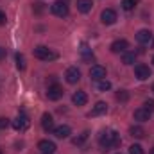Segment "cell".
I'll return each mask as SVG.
<instances>
[{"mask_svg": "<svg viewBox=\"0 0 154 154\" xmlns=\"http://www.w3.org/2000/svg\"><path fill=\"white\" fill-rule=\"evenodd\" d=\"M7 22V18H5V13L4 11H0V25H4Z\"/></svg>", "mask_w": 154, "mask_h": 154, "instance_id": "4dcf8cb0", "label": "cell"}, {"mask_svg": "<svg viewBox=\"0 0 154 154\" xmlns=\"http://www.w3.org/2000/svg\"><path fill=\"white\" fill-rule=\"evenodd\" d=\"M50 11H52V14H56V16H59V18H66V16H68V5H66V2H63V0L54 2V4L50 5Z\"/></svg>", "mask_w": 154, "mask_h": 154, "instance_id": "3957f363", "label": "cell"}, {"mask_svg": "<svg viewBox=\"0 0 154 154\" xmlns=\"http://www.w3.org/2000/svg\"><path fill=\"white\" fill-rule=\"evenodd\" d=\"M65 77H66V82L75 84V82H79V81H81V70H79L77 66H70V68L66 70Z\"/></svg>", "mask_w": 154, "mask_h": 154, "instance_id": "9c48e42d", "label": "cell"}, {"mask_svg": "<svg viewBox=\"0 0 154 154\" xmlns=\"http://www.w3.org/2000/svg\"><path fill=\"white\" fill-rule=\"evenodd\" d=\"M88 134H90V133H88V131H84V133H81L79 136H75V138L72 140V142H74V145H81V143H84V142L88 140Z\"/></svg>", "mask_w": 154, "mask_h": 154, "instance_id": "cb8c5ba5", "label": "cell"}, {"mask_svg": "<svg viewBox=\"0 0 154 154\" xmlns=\"http://www.w3.org/2000/svg\"><path fill=\"white\" fill-rule=\"evenodd\" d=\"M54 134L57 136V138H68L70 134H72V129L66 125V124H63V125H57V127H54Z\"/></svg>", "mask_w": 154, "mask_h": 154, "instance_id": "7c38bea8", "label": "cell"}, {"mask_svg": "<svg viewBox=\"0 0 154 154\" xmlns=\"http://www.w3.org/2000/svg\"><path fill=\"white\" fill-rule=\"evenodd\" d=\"M14 59H16V68L18 70H25V57H23V54H16L14 56Z\"/></svg>", "mask_w": 154, "mask_h": 154, "instance_id": "7402d4cb", "label": "cell"}, {"mask_svg": "<svg viewBox=\"0 0 154 154\" xmlns=\"http://www.w3.org/2000/svg\"><path fill=\"white\" fill-rule=\"evenodd\" d=\"M134 61H136V52L134 50H125L122 54V63L124 65H133Z\"/></svg>", "mask_w": 154, "mask_h": 154, "instance_id": "d6986e66", "label": "cell"}, {"mask_svg": "<svg viewBox=\"0 0 154 154\" xmlns=\"http://www.w3.org/2000/svg\"><path fill=\"white\" fill-rule=\"evenodd\" d=\"M133 116L138 122H147V120H151V111L145 109V108H138V109H134V115Z\"/></svg>", "mask_w": 154, "mask_h": 154, "instance_id": "5bb4252c", "label": "cell"}, {"mask_svg": "<svg viewBox=\"0 0 154 154\" xmlns=\"http://www.w3.org/2000/svg\"><path fill=\"white\" fill-rule=\"evenodd\" d=\"M106 111H108V104L106 102H97L95 106H93V109H91V116H99V115H106Z\"/></svg>", "mask_w": 154, "mask_h": 154, "instance_id": "ac0fdd59", "label": "cell"}, {"mask_svg": "<svg viewBox=\"0 0 154 154\" xmlns=\"http://www.w3.org/2000/svg\"><path fill=\"white\" fill-rule=\"evenodd\" d=\"M72 102H74L75 106H84V104L88 102V95H86L84 91H75V93L72 95Z\"/></svg>", "mask_w": 154, "mask_h": 154, "instance_id": "e0dca14e", "label": "cell"}, {"mask_svg": "<svg viewBox=\"0 0 154 154\" xmlns=\"http://www.w3.org/2000/svg\"><path fill=\"white\" fill-rule=\"evenodd\" d=\"M81 56H82V59H84V61H91V59L95 57V56H93V52L88 48V45H86V43H82V45H81Z\"/></svg>", "mask_w": 154, "mask_h": 154, "instance_id": "44dd1931", "label": "cell"}, {"mask_svg": "<svg viewBox=\"0 0 154 154\" xmlns=\"http://www.w3.org/2000/svg\"><path fill=\"white\" fill-rule=\"evenodd\" d=\"M151 41H152V48H154V38H152V39H151Z\"/></svg>", "mask_w": 154, "mask_h": 154, "instance_id": "836d02e7", "label": "cell"}, {"mask_svg": "<svg viewBox=\"0 0 154 154\" xmlns=\"http://www.w3.org/2000/svg\"><path fill=\"white\" fill-rule=\"evenodd\" d=\"M41 154H43V152H41Z\"/></svg>", "mask_w": 154, "mask_h": 154, "instance_id": "74e56055", "label": "cell"}, {"mask_svg": "<svg viewBox=\"0 0 154 154\" xmlns=\"http://www.w3.org/2000/svg\"><path fill=\"white\" fill-rule=\"evenodd\" d=\"M99 143H100L102 149L108 151V149H116V147H120L122 140H120V134H118L116 131H102L100 136H99Z\"/></svg>", "mask_w": 154, "mask_h": 154, "instance_id": "6da1fadb", "label": "cell"}, {"mask_svg": "<svg viewBox=\"0 0 154 154\" xmlns=\"http://www.w3.org/2000/svg\"><path fill=\"white\" fill-rule=\"evenodd\" d=\"M90 77L93 81H100V79H106V68L102 65H93L90 68Z\"/></svg>", "mask_w": 154, "mask_h": 154, "instance_id": "ba28073f", "label": "cell"}, {"mask_svg": "<svg viewBox=\"0 0 154 154\" xmlns=\"http://www.w3.org/2000/svg\"><path fill=\"white\" fill-rule=\"evenodd\" d=\"M47 97H48V100H59L63 97V88L59 84H50L47 90Z\"/></svg>", "mask_w": 154, "mask_h": 154, "instance_id": "8992f818", "label": "cell"}, {"mask_svg": "<svg viewBox=\"0 0 154 154\" xmlns=\"http://www.w3.org/2000/svg\"><path fill=\"white\" fill-rule=\"evenodd\" d=\"M143 108H145V109H149V111L152 113V111H154V100H145Z\"/></svg>", "mask_w": 154, "mask_h": 154, "instance_id": "83f0119b", "label": "cell"}, {"mask_svg": "<svg viewBox=\"0 0 154 154\" xmlns=\"http://www.w3.org/2000/svg\"><path fill=\"white\" fill-rule=\"evenodd\" d=\"M9 125V118H5V116H0V129H5Z\"/></svg>", "mask_w": 154, "mask_h": 154, "instance_id": "f1b7e54d", "label": "cell"}, {"mask_svg": "<svg viewBox=\"0 0 154 154\" xmlns=\"http://www.w3.org/2000/svg\"><path fill=\"white\" fill-rule=\"evenodd\" d=\"M41 127L45 131H54V118H52L50 113H43V116H41Z\"/></svg>", "mask_w": 154, "mask_h": 154, "instance_id": "9a60e30c", "label": "cell"}, {"mask_svg": "<svg viewBox=\"0 0 154 154\" xmlns=\"http://www.w3.org/2000/svg\"><path fill=\"white\" fill-rule=\"evenodd\" d=\"M38 149L43 154H54L56 152V143L50 142V140H41V142L38 143Z\"/></svg>", "mask_w": 154, "mask_h": 154, "instance_id": "30bf717a", "label": "cell"}, {"mask_svg": "<svg viewBox=\"0 0 154 154\" xmlns=\"http://www.w3.org/2000/svg\"><path fill=\"white\" fill-rule=\"evenodd\" d=\"M100 22L104 25H113L116 22V11L115 9H104L100 13Z\"/></svg>", "mask_w": 154, "mask_h": 154, "instance_id": "5b68a950", "label": "cell"}, {"mask_svg": "<svg viewBox=\"0 0 154 154\" xmlns=\"http://www.w3.org/2000/svg\"><path fill=\"white\" fill-rule=\"evenodd\" d=\"M134 5H136V0H122V7H124L125 11L134 9Z\"/></svg>", "mask_w": 154, "mask_h": 154, "instance_id": "484cf974", "label": "cell"}, {"mask_svg": "<svg viewBox=\"0 0 154 154\" xmlns=\"http://www.w3.org/2000/svg\"><path fill=\"white\" fill-rule=\"evenodd\" d=\"M115 97H116V100H120V102H125V100L129 99V93H127L125 90H118Z\"/></svg>", "mask_w": 154, "mask_h": 154, "instance_id": "d4e9b609", "label": "cell"}, {"mask_svg": "<svg viewBox=\"0 0 154 154\" xmlns=\"http://www.w3.org/2000/svg\"><path fill=\"white\" fill-rule=\"evenodd\" d=\"M151 39H152V32H151V31H147V29H142V31H138V32H136V41H138V43H142V45L151 43Z\"/></svg>", "mask_w": 154, "mask_h": 154, "instance_id": "4fadbf2b", "label": "cell"}, {"mask_svg": "<svg viewBox=\"0 0 154 154\" xmlns=\"http://www.w3.org/2000/svg\"><path fill=\"white\" fill-rule=\"evenodd\" d=\"M34 57H36V59H41V61H54V59H57V52L50 50L48 47L38 45V47L34 48Z\"/></svg>", "mask_w": 154, "mask_h": 154, "instance_id": "7a4b0ae2", "label": "cell"}, {"mask_svg": "<svg viewBox=\"0 0 154 154\" xmlns=\"http://www.w3.org/2000/svg\"><path fill=\"white\" fill-rule=\"evenodd\" d=\"M118 154H120V152H118Z\"/></svg>", "mask_w": 154, "mask_h": 154, "instance_id": "f35d334b", "label": "cell"}, {"mask_svg": "<svg viewBox=\"0 0 154 154\" xmlns=\"http://www.w3.org/2000/svg\"><path fill=\"white\" fill-rule=\"evenodd\" d=\"M151 154H154V147H152V149H151Z\"/></svg>", "mask_w": 154, "mask_h": 154, "instance_id": "d6a6232c", "label": "cell"}, {"mask_svg": "<svg viewBox=\"0 0 154 154\" xmlns=\"http://www.w3.org/2000/svg\"><path fill=\"white\" fill-rule=\"evenodd\" d=\"M97 88H99L100 91H108V90L111 88V82H109L108 79H100V81H97Z\"/></svg>", "mask_w": 154, "mask_h": 154, "instance_id": "603a6c76", "label": "cell"}, {"mask_svg": "<svg viewBox=\"0 0 154 154\" xmlns=\"http://www.w3.org/2000/svg\"><path fill=\"white\" fill-rule=\"evenodd\" d=\"M129 48V41L127 39H116V41H113L111 43V52H115V54H118V52H125Z\"/></svg>", "mask_w": 154, "mask_h": 154, "instance_id": "8fae6325", "label": "cell"}, {"mask_svg": "<svg viewBox=\"0 0 154 154\" xmlns=\"http://www.w3.org/2000/svg\"><path fill=\"white\" fill-rule=\"evenodd\" d=\"M91 7H93V2L91 0H77V11L79 13L86 14V13L91 11Z\"/></svg>", "mask_w": 154, "mask_h": 154, "instance_id": "2e32d148", "label": "cell"}, {"mask_svg": "<svg viewBox=\"0 0 154 154\" xmlns=\"http://www.w3.org/2000/svg\"><path fill=\"white\" fill-rule=\"evenodd\" d=\"M129 154H143V149H142V145H138V143L131 145V147H129Z\"/></svg>", "mask_w": 154, "mask_h": 154, "instance_id": "4316f807", "label": "cell"}, {"mask_svg": "<svg viewBox=\"0 0 154 154\" xmlns=\"http://www.w3.org/2000/svg\"><path fill=\"white\" fill-rule=\"evenodd\" d=\"M0 154H2V151H0Z\"/></svg>", "mask_w": 154, "mask_h": 154, "instance_id": "8d00e7d4", "label": "cell"}, {"mask_svg": "<svg viewBox=\"0 0 154 154\" xmlns=\"http://www.w3.org/2000/svg\"><path fill=\"white\" fill-rule=\"evenodd\" d=\"M29 125H31V120H29V116L23 115V113H20V115L13 120V127H14L16 131H25Z\"/></svg>", "mask_w": 154, "mask_h": 154, "instance_id": "277c9868", "label": "cell"}, {"mask_svg": "<svg viewBox=\"0 0 154 154\" xmlns=\"http://www.w3.org/2000/svg\"><path fill=\"white\" fill-rule=\"evenodd\" d=\"M134 74H136V77L140 79V81H147L149 77H151V68L147 66V65H143V63H140V65H136L134 66Z\"/></svg>", "mask_w": 154, "mask_h": 154, "instance_id": "52a82bcc", "label": "cell"}, {"mask_svg": "<svg viewBox=\"0 0 154 154\" xmlns=\"http://www.w3.org/2000/svg\"><path fill=\"white\" fill-rule=\"evenodd\" d=\"M129 134L133 138H143L145 136V129L140 127V125H133V127H129Z\"/></svg>", "mask_w": 154, "mask_h": 154, "instance_id": "ffe728a7", "label": "cell"}, {"mask_svg": "<svg viewBox=\"0 0 154 154\" xmlns=\"http://www.w3.org/2000/svg\"><path fill=\"white\" fill-rule=\"evenodd\" d=\"M152 93H154V84H152Z\"/></svg>", "mask_w": 154, "mask_h": 154, "instance_id": "d590c367", "label": "cell"}, {"mask_svg": "<svg viewBox=\"0 0 154 154\" xmlns=\"http://www.w3.org/2000/svg\"><path fill=\"white\" fill-rule=\"evenodd\" d=\"M5 54H7V50H5L4 47H0V61H2L4 57H5Z\"/></svg>", "mask_w": 154, "mask_h": 154, "instance_id": "1f68e13d", "label": "cell"}, {"mask_svg": "<svg viewBox=\"0 0 154 154\" xmlns=\"http://www.w3.org/2000/svg\"><path fill=\"white\" fill-rule=\"evenodd\" d=\"M152 65H154V56H152Z\"/></svg>", "mask_w": 154, "mask_h": 154, "instance_id": "e575fe53", "label": "cell"}, {"mask_svg": "<svg viewBox=\"0 0 154 154\" xmlns=\"http://www.w3.org/2000/svg\"><path fill=\"white\" fill-rule=\"evenodd\" d=\"M32 9L39 14V13H43V9H45V7H43V4H34V7H32Z\"/></svg>", "mask_w": 154, "mask_h": 154, "instance_id": "f546056e", "label": "cell"}]
</instances>
